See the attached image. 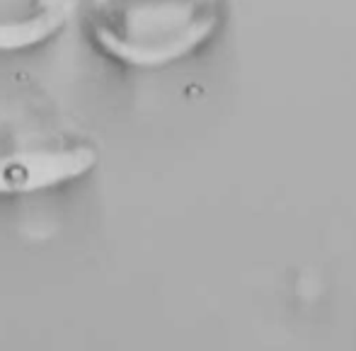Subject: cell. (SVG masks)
Returning a JSON list of instances; mask_svg holds the SVG:
<instances>
[{"label":"cell","mask_w":356,"mask_h":351,"mask_svg":"<svg viewBox=\"0 0 356 351\" xmlns=\"http://www.w3.org/2000/svg\"><path fill=\"white\" fill-rule=\"evenodd\" d=\"M78 0H0V54L37 49L73 17Z\"/></svg>","instance_id":"obj_3"},{"label":"cell","mask_w":356,"mask_h":351,"mask_svg":"<svg viewBox=\"0 0 356 351\" xmlns=\"http://www.w3.org/2000/svg\"><path fill=\"white\" fill-rule=\"evenodd\" d=\"M218 22V0H88L85 32L124 66L158 68L192 54Z\"/></svg>","instance_id":"obj_1"},{"label":"cell","mask_w":356,"mask_h":351,"mask_svg":"<svg viewBox=\"0 0 356 351\" xmlns=\"http://www.w3.org/2000/svg\"><path fill=\"white\" fill-rule=\"evenodd\" d=\"M99 150L85 133L49 124L0 119V197H19L80 179Z\"/></svg>","instance_id":"obj_2"}]
</instances>
